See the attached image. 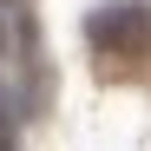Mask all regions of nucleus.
Wrapping results in <instances>:
<instances>
[{"label":"nucleus","instance_id":"1","mask_svg":"<svg viewBox=\"0 0 151 151\" xmlns=\"http://www.w3.org/2000/svg\"><path fill=\"white\" fill-rule=\"evenodd\" d=\"M86 40L92 46H151V7H138V0H118V7H99L86 20Z\"/></svg>","mask_w":151,"mask_h":151},{"label":"nucleus","instance_id":"2","mask_svg":"<svg viewBox=\"0 0 151 151\" xmlns=\"http://www.w3.org/2000/svg\"><path fill=\"white\" fill-rule=\"evenodd\" d=\"M0 46H7V13H0Z\"/></svg>","mask_w":151,"mask_h":151}]
</instances>
